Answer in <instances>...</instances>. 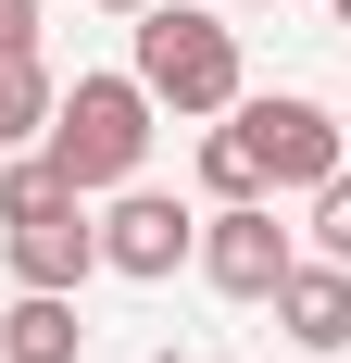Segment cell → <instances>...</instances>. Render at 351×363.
I'll list each match as a JSON object with an SVG mask.
<instances>
[{"mask_svg": "<svg viewBox=\"0 0 351 363\" xmlns=\"http://www.w3.org/2000/svg\"><path fill=\"white\" fill-rule=\"evenodd\" d=\"M38 163H50L75 201L139 188V163H151V88L139 75H75L63 101H50V125H38Z\"/></svg>", "mask_w": 351, "mask_h": 363, "instance_id": "1", "label": "cell"}, {"mask_svg": "<svg viewBox=\"0 0 351 363\" xmlns=\"http://www.w3.org/2000/svg\"><path fill=\"white\" fill-rule=\"evenodd\" d=\"M0 263H13V289H63V301L101 276V213H88L38 150L0 163Z\"/></svg>", "mask_w": 351, "mask_h": 363, "instance_id": "2", "label": "cell"}, {"mask_svg": "<svg viewBox=\"0 0 351 363\" xmlns=\"http://www.w3.org/2000/svg\"><path fill=\"white\" fill-rule=\"evenodd\" d=\"M151 88V113H176V125H213V113H239V26L213 13V0H151L139 13V63H126Z\"/></svg>", "mask_w": 351, "mask_h": 363, "instance_id": "3", "label": "cell"}, {"mask_svg": "<svg viewBox=\"0 0 351 363\" xmlns=\"http://www.w3.org/2000/svg\"><path fill=\"white\" fill-rule=\"evenodd\" d=\"M226 125H239V150H251V176H264V201H314V188L351 163V125H339L326 101H301V88H264V101L239 88V113H226Z\"/></svg>", "mask_w": 351, "mask_h": 363, "instance_id": "4", "label": "cell"}, {"mask_svg": "<svg viewBox=\"0 0 351 363\" xmlns=\"http://www.w3.org/2000/svg\"><path fill=\"white\" fill-rule=\"evenodd\" d=\"M176 263H201V213H188L176 188H113V201H101V276L163 289Z\"/></svg>", "mask_w": 351, "mask_h": 363, "instance_id": "5", "label": "cell"}, {"mask_svg": "<svg viewBox=\"0 0 351 363\" xmlns=\"http://www.w3.org/2000/svg\"><path fill=\"white\" fill-rule=\"evenodd\" d=\"M288 263H301V238L276 225V201H226V213H201V276L226 301H276Z\"/></svg>", "mask_w": 351, "mask_h": 363, "instance_id": "6", "label": "cell"}, {"mask_svg": "<svg viewBox=\"0 0 351 363\" xmlns=\"http://www.w3.org/2000/svg\"><path fill=\"white\" fill-rule=\"evenodd\" d=\"M276 326H288V351H351V263H288Z\"/></svg>", "mask_w": 351, "mask_h": 363, "instance_id": "7", "label": "cell"}, {"mask_svg": "<svg viewBox=\"0 0 351 363\" xmlns=\"http://www.w3.org/2000/svg\"><path fill=\"white\" fill-rule=\"evenodd\" d=\"M88 351V326H75L63 289H13L0 301V363H75Z\"/></svg>", "mask_w": 351, "mask_h": 363, "instance_id": "8", "label": "cell"}, {"mask_svg": "<svg viewBox=\"0 0 351 363\" xmlns=\"http://www.w3.org/2000/svg\"><path fill=\"white\" fill-rule=\"evenodd\" d=\"M50 101H63V88H50V63H38V50H0V150H38Z\"/></svg>", "mask_w": 351, "mask_h": 363, "instance_id": "9", "label": "cell"}, {"mask_svg": "<svg viewBox=\"0 0 351 363\" xmlns=\"http://www.w3.org/2000/svg\"><path fill=\"white\" fill-rule=\"evenodd\" d=\"M188 163H201V201H213V213H226V201H264V176H251L239 125H201V150H188Z\"/></svg>", "mask_w": 351, "mask_h": 363, "instance_id": "10", "label": "cell"}, {"mask_svg": "<svg viewBox=\"0 0 351 363\" xmlns=\"http://www.w3.org/2000/svg\"><path fill=\"white\" fill-rule=\"evenodd\" d=\"M314 263H351V163L314 188Z\"/></svg>", "mask_w": 351, "mask_h": 363, "instance_id": "11", "label": "cell"}, {"mask_svg": "<svg viewBox=\"0 0 351 363\" xmlns=\"http://www.w3.org/2000/svg\"><path fill=\"white\" fill-rule=\"evenodd\" d=\"M0 50H38V0H0Z\"/></svg>", "mask_w": 351, "mask_h": 363, "instance_id": "12", "label": "cell"}, {"mask_svg": "<svg viewBox=\"0 0 351 363\" xmlns=\"http://www.w3.org/2000/svg\"><path fill=\"white\" fill-rule=\"evenodd\" d=\"M101 13H151V0H101Z\"/></svg>", "mask_w": 351, "mask_h": 363, "instance_id": "13", "label": "cell"}, {"mask_svg": "<svg viewBox=\"0 0 351 363\" xmlns=\"http://www.w3.org/2000/svg\"><path fill=\"white\" fill-rule=\"evenodd\" d=\"M213 13H251V0H213Z\"/></svg>", "mask_w": 351, "mask_h": 363, "instance_id": "14", "label": "cell"}, {"mask_svg": "<svg viewBox=\"0 0 351 363\" xmlns=\"http://www.w3.org/2000/svg\"><path fill=\"white\" fill-rule=\"evenodd\" d=\"M326 13H339V26H351V0H326Z\"/></svg>", "mask_w": 351, "mask_h": 363, "instance_id": "15", "label": "cell"}, {"mask_svg": "<svg viewBox=\"0 0 351 363\" xmlns=\"http://www.w3.org/2000/svg\"><path fill=\"white\" fill-rule=\"evenodd\" d=\"M339 125H351V101H339Z\"/></svg>", "mask_w": 351, "mask_h": 363, "instance_id": "16", "label": "cell"}]
</instances>
